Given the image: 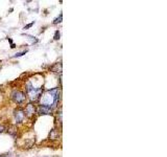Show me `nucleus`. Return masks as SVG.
<instances>
[{"mask_svg":"<svg viewBox=\"0 0 167 157\" xmlns=\"http://www.w3.org/2000/svg\"><path fill=\"white\" fill-rule=\"evenodd\" d=\"M60 94H61V92H60L59 88H53V89L46 91L45 93H42L40 98V105L49 107L53 110V108H56V105L59 104Z\"/></svg>","mask_w":167,"mask_h":157,"instance_id":"f257e3e1","label":"nucleus"},{"mask_svg":"<svg viewBox=\"0 0 167 157\" xmlns=\"http://www.w3.org/2000/svg\"><path fill=\"white\" fill-rule=\"evenodd\" d=\"M43 93L42 88H35L34 87L31 82H27L26 83V96H28L29 100L31 102H37L40 100L41 95Z\"/></svg>","mask_w":167,"mask_h":157,"instance_id":"f03ea898","label":"nucleus"},{"mask_svg":"<svg viewBox=\"0 0 167 157\" xmlns=\"http://www.w3.org/2000/svg\"><path fill=\"white\" fill-rule=\"evenodd\" d=\"M12 98L16 104L22 105L26 100V94L25 92L20 91V90H15V91H13L12 93Z\"/></svg>","mask_w":167,"mask_h":157,"instance_id":"7ed1b4c3","label":"nucleus"},{"mask_svg":"<svg viewBox=\"0 0 167 157\" xmlns=\"http://www.w3.org/2000/svg\"><path fill=\"white\" fill-rule=\"evenodd\" d=\"M14 117H15L16 123L20 124L22 123L25 118V113H24V110L22 108H17L14 110Z\"/></svg>","mask_w":167,"mask_h":157,"instance_id":"20e7f679","label":"nucleus"},{"mask_svg":"<svg viewBox=\"0 0 167 157\" xmlns=\"http://www.w3.org/2000/svg\"><path fill=\"white\" fill-rule=\"evenodd\" d=\"M37 112V108L32 103L27 104L25 106V109H24V113H25V116L27 117H32Z\"/></svg>","mask_w":167,"mask_h":157,"instance_id":"39448f33","label":"nucleus"},{"mask_svg":"<svg viewBox=\"0 0 167 157\" xmlns=\"http://www.w3.org/2000/svg\"><path fill=\"white\" fill-rule=\"evenodd\" d=\"M37 112H38L39 114H50L51 112H52V109L49 108V107L39 105V107L37 108Z\"/></svg>","mask_w":167,"mask_h":157,"instance_id":"423d86ee","label":"nucleus"},{"mask_svg":"<svg viewBox=\"0 0 167 157\" xmlns=\"http://www.w3.org/2000/svg\"><path fill=\"white\" fill-rule=\"evenodd\" d=\"M59 137V131L56 129H52L49 133V138L50 139H56Z\"/></svg>","mask_w":167,"mask_h":157,"instance_id":"0eeeda50","label":"nucleus"},{"mask_svg":"<svg viewBox=\"0 0 167 157\" xmlns=\"http://www.w3.org/2000/svg\"><path fill=\"white\" fill-rule=\"evenodd\" d=\"M7 132L12 135H15V133H17V127L16 126H10L9 129H7Z\"/></svg>","mask_w":167,"mask_h":157,"instance_id":"6e6552de","label":"nucleus"},{"mask_svg":"<svg viewBox=\"0 0 167 157\" xmlns=\"http://www.w3.org/2000/svg\"><path fill=\"white\" fill-rule=\"evenodd\" d=\"M25 52H26V50L25 51H22V52H19V54H16L14 57H21V56H23V55H25Z\"/></svg>","mask_w":167,"mask_h":157,"instance_id":"1a4fd4ad","label":"nucleus"},{"mask_svg":"<svg viewBox=\"0 0 167 157\" xmlns=\"http://www.w3.org/2000/svg\"><path fill=\"white\" fill-rule=\"evenodd\" d=\"M59 37H60V32L56 31V35H54V40H57V39H59Z\"/></svg>","mask_w":167,"mask_h":157,"instance_id":"9d476101","label":"nucleus"},{"mask_svg":"<svg viewBox=\"0 0 167 157\" xmlns=\"http://www.w3.org/2000/svg\"><path fill=\"white\" fill-rule=\"evenodd\" d=\"M61 20H62V14L60 15V18H59V19H56V20H54L53 23H57V22H61Z\"/></svg>","mask_w":167,"mask_h":157,"instance_id":"9b49d317","label":"nucleus"},{"mask_svg":"<svg viewBox=\"0 0 167 157\" xmlns=\"http://www.w3.org/2000/svg\"><path fill=\"white\" fill-rule=\"evenodd\" d=\"M5 130V127L3 125H0V133H2Z\"/></svg>","mask_w":167,"mask_h":157,"instance_id":"f8f14e48","label":"nucleus"},{"mask_svg":"<svg viewBox=\"0 0 167 157\" xmlns=\"http://www.w3.org/2000/svg\"><path fill=\"white\" fill-rule=\"evenodd\" d=\"M32 24H34V22H31V24H28V25H26V26H25V28H28V27H31V26L32 25Z\"/></svg>","mask_w":167,"mask_h":157,"instance_id":"ddd939ff","label":"nucleus"}]
</instances>
